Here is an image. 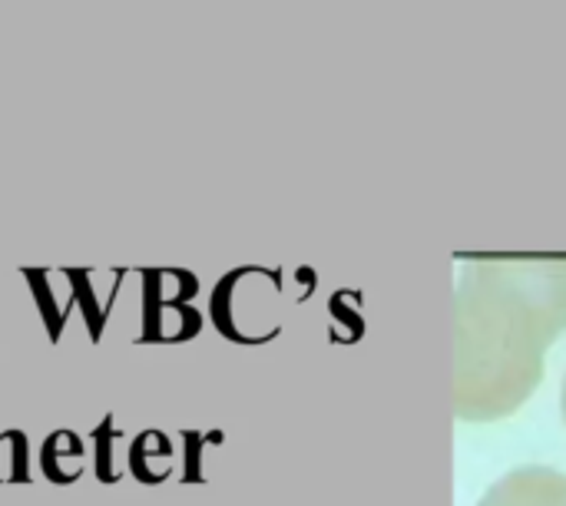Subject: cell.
I'll return each mask as SVG.
<instances>
[{
  "label": "cell",
  "mask_w": 566,
  "mask_h": 506,
  "mask_svg": "<svg viewBox=\"0 0 566 506\" xmlns=\"http://www.w3.org/2000/svg\"><path fill=\"white\" fill-rule=\"evenodd\" d=\"M63 278L70 282V295H73V305H80L83 312V321H86V331H90V341H99L103 338V328H106V308L99 305L96 298V288H93V272H73V268H63Z\"/></svg>",
  "instance_id": "6"
},
{
  "label": "cell",
  "mask_w": 566,
  "mask_h": 506,
  "mask_svg": "<svg viewBox=\"0 0 566 506\" xmlns=\"http://www.w3.org/2000/svg\"><path fill=\"white\" fill-rule=\"evenodd\" d=\"M0 481L27 484V434L23 431H3L0 434Z\"/></svg>",
  "instance_id": "8"
},
{
  "label": "cell",
  "mask_w": 566,
  "mask_h": 506,
  "mask_svg": "<svg viewBox=\"0 0 566 506\" xmlns=\"http://www.w3.org/2000/svg\"><path fill=\"white\" fill-rule=\"evenodd\" d=\"M172 444L159 431H143L126 447V467L139 484H163L169 477Z\"/></svg>",
  "instance_id": "3"
},
{
  "label": "cell",
  "mask_w": 566,
  "mask_h": 506,
  "mask_svg": "<svg viewBox=\"0 0 566 506\" xmlns=\"http://www.w3.org/2000/svg\"><path fill=\"white\" fill-rule=\"evenodd\" d=\"M23 282L30 285V295H33V302H36V312H40V318H43V328H46L50 341L56 345L60 335H63V325H66V318H70L73 295H70V302L60 305V298H56V292H53V275H50L46 268H23Z\"/></svg>",
  "instance_id": "5"
},
{
  "label": "cell",
  "mask_w": 566,
  "mask_h": 506,
  "mask_svg": "<svg viewBox=\"0 0 566 506\" xmlns=\"http://www.w3.org/2000/svg\"><path fill=\"white\" fill-rule=\"evenodd\" d=\"M182 441L189 444V464H186L189 474H186V481H196V477H199V457H196V454H199V434L189 431V434H182Z\"/></svg>",
  "instance_id": "9"
},
{
  "label": "cell",
  "mask_w": 566,
  "mask_h": 506,
  "mask_svg": "<svg viewBox=\"0 0 566 506\" xmlns=\"http://www.w3.org/2000/svg\"><path fill=\"white\" fill-rule=\"evenodd\" d=\"M560 414H564V424H566V375H564V384H560Z\"/></svg>",
  "instance_id": "10"
},
{
  "label": "cell",
  "mask_w": 566,
  "mask_h": 506,
  "mask_svg": "<svg viewBox=\"0 0 566 506\" xmlns=\"http://www.w3.org/2000/svg\"><path fill=\"white\" fill-rule=\"evenodd\" d=\"M478 506H566V477L551 467H517L494 481Z\"/></svg>",
  "instance_id": "2"
},
{
  "label": "cell",
  "mask_w": 566,
  "mask_h": 506,
  "mask_svg": "<svg viewBox=\"0 0 566 506\" xmlns=\"http://www.w3.org/2000/svg\"><path fill=\"white\" fill-rule=\"evenodd\" d=\"M126 438L116 431V424H113V414H106L103 418V424L93 431V447H96V481L99 484H116L119 477H123V464L116 461V451L119 447H129V444H123Z\"/></svg>",
  "instance_id": "7"
},
{
  "label": "cell",
  "mask_w": 566,
  "mask_h": 506,
  "mask_svg": "<svg viewBox=\"0 0 566 506\" xmlns=\"http://www.w3.org/2000/svg\"><path fill=\"white\" fill-rule=\"evenodd\" d=\"M83 451H86V444L73 431L46 434V441L40 447V471H43V477L50 484H73V481H80V474H83V467H80Z\"/></svg>",
  "instance_id": "4"
},
{
  "label": "cell",
  "mask_w": 566,
  "mask_h": 506,
  "mask_svg": "<svg viewBox=\"0 0 566 506\" xmlns=\"http://www.w3.org/2000/svg\"><path fill=\"white\" fill-rule=\"evenodd\" d=\"M566 331V265H468L454 295V418H511L544 381L547 348Z\"/></svg>",
  "instance_id": "1"
}]
</instances>
